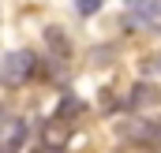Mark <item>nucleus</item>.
<instances>
[{
	"label": "nucleus",
	"mask_w": 161,
	"mask_h": 153,
	"mask_svg": "<svg viewBox=\"0 0 161 153\" xmlns=\"http://www.w3.org/2000/svg\"><path fill=\"white\" fill-rule=\"evenodd\" d=\"M38 71V56L30 52V49H15V52H8V56H0V86H23V82H30Z\"/></svg>",
	"instance_id": "nucleus-1"
},
{
	"label": "nucleus",
	"mask_w": 161,
	"mask_h": 153,
	"mask_svg": "<svg viewBox=\"0 0 161 153\" xmlns=\"http://www.w3.org/2000/svg\"><path fill=\"white\" fill-rule=\"evenodd\" d=\"M120 135L135 146H146V150H158L161 146V116H135L120 123Z\"/></svg>",
	"instance_id": "nucleus-2"
},
{
	"label": "nucleus",
	"mask_w": 161,
	"mask_h": 153,
	"mask_svg": "<svg viewBox=\"0 0 161 153\" xmlns=\"http://www.w3.org/2000/svg\"><path fill=\"white\" fill-rule=\"evenodd\" d=\"M131 23H139L142 30H161V0H127Z\"/></svg>",
	"instance_id": "nucleus-3"
},
{
	"label": "nucleus",
	"mask_w": 161,
	"mask_h": 153,
	"mask_svg": "<svg viewBox=\"0 0 161 153\" xmlns=\"http://www.w3.org/2000/svg\"><path fill=\"white\" fill-rule=\"evenodd\" d=\"M26 142V123L23 119H0V153H19Z\"/></svg>",
	"instance_id": "nucleus-4"
},
{
	"label": "nucleus",
	"mask_w": 161,
	"mask_h": 153,
	"mask_svg": "<svg viewBox=\"0 0 161 153\" xmlns=\"http://www.w3.org/2000/svg\"><path fill=\"white\" fill-rule=\"evenodd\" d=\"M97 8H101V0H79V11H82V15H94Z\"/></svg>",
	"instance_id": "nucleus-5"
}]
</instances>
